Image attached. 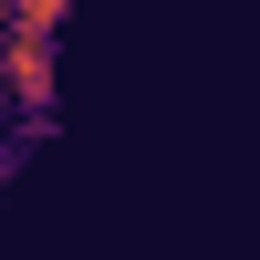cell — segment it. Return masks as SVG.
<instances>
[{
	"instance_id": "cell-1",
	"label": "cell",
	"mask_w": 260,
	"mask_h": 260,
	"mask_svg": "<svg viewBox=\"0 0 260 260\" xmlns=\"http://www.w3.org/2000/svg\"><path fill=\"white\" fill-rule=\"evenodd\" d=\"M62 31H31V21H0V94H11V115H21V136H52L62 125Z\"/></svg>"
},
{
	"instance_id": "cell-2",
	"label": "cell",
	"mask_w": 260,
	"mask_h": 260,
	"mask_svg": "<svg viewBox=\"0 0 260 260\" xmlns=\"http://www.w3.org/2000/svg\"><path fill=\"white\" fill-rule=\"evenodd\" d=\"M21 156H31V136H0V198H11V177H21Z\"/></svg>"
}]
</instances>
